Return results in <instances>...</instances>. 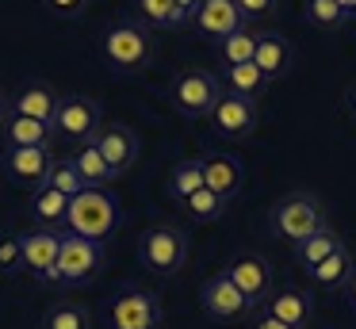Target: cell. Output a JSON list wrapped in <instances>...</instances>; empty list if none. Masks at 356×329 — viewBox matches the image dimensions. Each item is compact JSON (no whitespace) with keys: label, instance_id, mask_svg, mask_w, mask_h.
I'll list each match as a JSON object with an SVG mask.
<instances>
[{"label":"cell","instance_id":"cell-1","mask_svg":"<svg viewBox=\"0 0 356 329\" xmlns=\"http://www.w3.org/2000/svg\"><path fill=\"white\" fill-rule=\"evenodd\" d=\"M100 58L108 61V69L115 73H146L157 58V38L146 23L134 19H115L104 27L100 35Z\"/></svg>","mask_w":356,"mask_h":329},{"label":"cell","instance_id":"cell-2","mask_svg":"<svg viewBox=\"0 0 356 329\" xmlns=\"http://www.w3.org/2000/svg\"><path fill=\"white\" fill-rule=\"evenodd\" d=\"M325 226H330L325 203L314 191H287V195H280L268 211V230L287 245V249H295L299 241H307L310 234H318V230H325Z\"/></svg>","mask_w":356,"mask_h":329},{"label":"cell","instance_id":"cell-3","mask_svg":"<svg viewBox=\"0 0 356 329\" xmlns=\"http://www.w3.org/2000/svg\"><path fill=\"white\" fill-rule=\"evenodd\" d=\"M134 252H138V264L149 275L169 280V275L184 272L188 264V237L177 222H149L134 241Z\"/></svg>","mask_w":356,"mask_h":329},{"label":"cell","instance_id":"cell-4","mask_svg":"<svg viewBox=\"0 0 356 329\" xmlns=\"http://www.w3.org/2000/svg\"><path fill=\"white\" fill-rule=\"evenodd\" d=\"M165 96H169L172 111L184 115V119H207V111L215 107V99L222 96V84H218V73H211V69L184 65V69L172 73Z\"/></svg>","mask_w":356,"mask_h":329},{"label":"cell","instance_id":"cell-5","mask_svg":"<svg viewBox=\"0 0 356 329\" xmlns=\"http://www.w3.org/2000/svg\"><path fill=\"white\" fill-rule=\"evenodd\" d=\"M115 218H119V207H115V199H111L104 188H85L81 195L70 199V211H65V226H70V234L88 237V241H100V245L111 237Z\"/></svg>","mask_w":356,"mask_h":329},{"label":"cell","instance_id":"cell-6","mask_svg":"<svg viewBox=\"0 0 356 329\" xmlns=\"http://www.w3.org/2000/svg\"><path fill=\"white\" fill-rule=\"evenodd\" d=\"M104 260H108V252H104L100 241H88V237H77V234H62L54 283H62V287H85V283H92L104 272Z\"/></svg>","mask_w":356,"mask_h":329},{"label":"cell","instance_id":"cell-7","mask_svg":"<svg viewBox=\"0 0 356 329\" xmlns=\"http://www.w3.org/2000/svg\"><path fill=\"white\" fill-rule=\"evenodd\" d=\"M200 306H203V314H207V321H215V326H249V318H253V310H257V306L234 287V280L222 268H218L211 280H203Z\"/></svg>","mask_w":356,"mask_h":329},{"label":"cell","instance_id":"cell-8","mask_svg":"<svg viewBox=\"0 0 356 329\" xmlns=\"http://www.w3.org/2000/svg\"><path fill=\"white\" fill-rule=\"evenodd\" d=\"M104 127V107L92 96H62V107L54 115V138L70 145H88Z\"/></svg>","mask_w":356,"mask_h":329},{"label":"cell","instance_id":"cell-9","mask_svg":"<svg viewBox=\"0 0 356 329\" xmlns=\"http://www.w3.org/2000/svg\"><path fill=\"white\" fill-rule=\"evenodd\" d=\"M111 329H161V295L149 287H127L108 303Z\"/></svg>","mask_w":356,"mask_h":329},{"label":"cell","instance_id":"cell-10","mask_svg":"<svg viewBox=\"0 0 356 329\" xmlns=\"http://www.w3.org/2000/svg\"><path fill=\"white\" fill-rule=\"evenodd\" d=\"M207 122L218 138L226 142H245V138L257 134V122H261V107L245 96H234V92H222L215 99V107L207 111Z\"/></svg>","mask_w":356,"mask_h":329},{"label":"cell","instance_id":"cell-11","mask_svg":"<svg viewBox=\"0 0 356 329\" xmlns=\"http://www.w3.org/2000/svg\"><path fill=\"white\" fill-rule=\"evenodd\" d=\"M222 272L230 275L234 287H238L257 310H261V306L268 303V295L276 291V272H272L268 257H261V252H238L234 260H226Z\"/></svg>","mask_w":356,"mask_h":329},{"label":"cell","instance_id":"cell-12","mask_svg":"<svg viewBox=\"0 0 356 329\" xmlns=\"http://www.w3.org/2000/svg\"><path fill=\"white\" fill-rule=\"evenodd\" d=\"M50 165H54V150H47V145H4V172L12 184L27 191L47 188Z\"/></svg>","mask_w":356,"mask_h":329},{"label":"cell","instance_id":"cell-13","mask_svg":"<svg viewBox=\"0 0 356 329\" xmlns=\"http://www.w3.org/2000/svg\"><path fill=\"white\" fill-rule=\"evenodd\" d=\"M58 249H62V234L50 226H31L19 234V252H24V272H31L39 283H54L58 268Z\"/></svg>","mask_w":356,"mask_h":329},{"label":"cell","instance_id":"cell-14","mask_svg":"<svg viewBox=\"0 0 356 329\" xmlns=\"http://www.w3.org/2000/svg\"><path fill=\"white\" fill-rule=\"evenodd\" d=\"M92 145L100 150V157L108 161V168L115 172V180L123 172H131L134 161H138V134L123 122H104L100 134L92 138Z\"/></svg>","mask_w":356,"mask_h":329},{"label":"cell","instance_id":"cell-15","mask_svg":"<svg viewBox=\"0 0 356 329\" xmlns=\"http://www.w3.org/2000/svg\"><path fill=\"white\" fill-rule=\"evenodd\" d=\"M188 27H195L203 38L218 42V38H226V35H234V31L245 27V15L238 12L234 0H200V8H195V15H192Z\"/></svg>","mask_w":356,"mask_h":329},{"label":"cell","instance_id":"cell-16","mask_svg":"<svg viewBox=\"0 0 356 329\" xmlns=\"http://www.w3.org/2000/svg\"><path fill=\"white\" fill-rule=\"evenodd\" d=\"M264 310H268L276 321L291 326V329H307V326H310V318H314V298H310V291H307V287L284 283V287H276V291L268 295Z\"/></svg>","mask_w":356,"mask_h":329},{"label":"cell","instance_id":"cell-17","mask_svg":"<svg viewBox=\"0 0 356 329\" xmlns=\"http://www.w3.org/2000/svg\"><path fill=\"white\" fill-rule=\"evenodd\" d=\"M58 107H62V92H58L54 84H47V81L24 84V88L8 99V111L27 115V119H39V122H47V127H54Z\"/></svg>","mask_w":356,"mask_h":329},{"label":"cell","instance_id":"cell-18","mask_svg":"<svg viewBox=\"0 0 356 329\" xmlns=\"http://www.w3.org/2000/svg\"><path fill=\"white\" fill-rule=\"evenodd\" d=\"M200 157H203V188L230 203L245 188V168H241V161L226 157V153H200Z\"/></svg>","mask_w":356,"mask_h":329},{"label":"cell","instance_id":"cell-19","mask_svg":"<svg viewBox=\"0 0 356 329\" xmlns=\"http://www.w3.org/2000/svg\"><path fill=\"white\" fill-rule=\"evenodd\" d=\"M253 65L261 69V73L268 77L272 84L284 81V77L291 73V65H295V46L287 42V38L280 35V31H261V35H257Z\"/></svg>","mask_w":356,"mask_h":329},{"label":"cell","instance_id":"cell-20","mask_svg":"<svg viewBox=\"0 0 356 329\" xmlns=\"http://www.w3.org/2000/svg\"><path fill=\"white\" fill-rule=\"evenodd\" d=\"M218 84H222V92L245 96V99H253V104L272 88V81L253 65V61H245V65H222V69H218Z\"/></svg>","mask_w":356,"mask_h":329},{"label":"cell","instance_id":"cell-21","mask_svg":"<svg viewBox=\"0 0 356 329\" xmlns=\"http://www.w3.org/2000/svg\"><path fill=\"white\" fill-rule=\"evenodd\" d=\"M353 272H356V257H353L348 245H341V249H333L322 264L310 268L307 275L314 280V287H322V291H345V283L353 280Z\"/></svg>","mask_w":356,"mask_h":329},{"label":"cell","instance_id":"cell-22","mask_svg":"<svg viewBox=\"0 0 356 329\" xmlns=\"http://www.w3.org/2000/svg\"><path fill=\"white\" fill-rule=\"evenodd\" d=\"M0 134H4V145H47V150H54V127L27 119V115H16V111L4 115Z\"/></svg>","mask_w":356,"mask_h":329},{"label":"cell","instance_id":"cell-23","mask_svg":"<svg viewBox=\"0 0 356 329\" xmlns=\"http://www.w3.org/2000/svg\"><path fill=\"white\" fill-rule=\"evenodd\" d=\"M341 245H345V237L341 234H333V226H325V230H318V234H310L307 241H299L291 249V257H295V264L299 268H314V264H322L325 257H330L333 249H341Z\"/></svg>","mask_w":356,"mask_h":329},{"label":"cell","instance_id":"cell-24","mask_svg":"<svg viewBox=\"0 0 356 329\" xmlns=\"http://www.w3.org/2000/svg\"><path fill=\"white\" fill-rule=\"evenodd\" d=\"M70 161H73V168L81 172L85 188H108V184L115 180V172L108 168V161L100 157V150H96L92 142H88V145H77Z\"/></svg>","mask_w":356,"mask_h":329},{"label":"cell","instance_id":"cell-25","mask_svg":"<svg viewBox=\"0 0 356 329\" xmlns=\"http://www.w3.org/2000/svg\"><path fill=\"white\" fill-rule=\"evenodd\" d=\"M169 195L177 199V203H184L188 195H195V191L203 188V157H180L177 165L169 168Z\"/></svg>","mask_w":356,"mask_h":329},{"label":"cell","instance_id":"cell-26","mask_svg":"<svg viewBox=\"0 0 356 329\" xmlns=\"http://www.w3.org/2000/svg\"><path fill=\"white\" fill-rule=\"evenodd\" d=\"M257 35H261V31L245 23L241 31L218 38V42H215L218 61H222V65H245V61H253V54H257Z\"/></svg>","mask_w":356,"mask_h":329},{"label":"cell","instance_id":"cell-27","mask_svg":"<svg viewBox=\"0 0 356 329\" xmlns=\"http://www.w3.org/2000/svg\"><path fill=\"white\" fill-rule=\"evenodd\" d=\"M65 211H70V199H65L62 191H54V188L31 191V218H35V226H50V230L62 226Z\"/></svg>","mask_w":356,"mask_h":329},{"label":"cell","instance_id":"cell-28","mask_svg":"<svg viewBox=\"0 0 356 329\" xmlns=\"http://www.w3.org/2000/svg\"><path fill=\"white\" fill-rule=\"evenodd\" d=\"M302 15L314 31H341L353 15L337 4V0H302Z\"/></svg>","mask_w":356,"mask_h":329},{"label":"cell","instance_id":"cell-29","mask_svg":"<svg viewBox=\"0 0 356 329\" xmlns=\"http://www.w3.org/2000/svg\"><path fill=\"white\" fill-rule=\"evenodd\" d=\"M180 211H184L192 222H203V226H207V222H218L226 214V199H218L215 191L200 188L195 195H188L184 203H180Z\"/></svg>","mask_w":356,"mask_h":329},{"label":"cell","instance_id":"cell-30","mask_svg":"<svg viewBox=\"0 0 356 329\" xmlns=\"http://www.w3.org/2000/svg\"><path fill=\"white\" fill-rule=\"evenodd\" d=\"M134 12H138V23H146L149 31H172V27H180L172 0H134Z\"/></svg>","mask_w":356,"mask_h":329},{"label":"cell","instance_id":"cell-31","mask_svg":"<svg viewBox=\"0 0 356 329\" xmlns=\"http://www.w3.org/2000/svg\"><path fill=\"white\" fill-rule=\"evenodd\" d=\"M42 329H92V318L77 303H58L42 314Z\"/></svg>","mask_w":356,"mask_h":329},{"label":"cell","instance_id":"cell-32","mask_svg":"<svg viewBox=\"0 0 356 329\" xmlns=\"http://www.w3.org/2000/svg\"><path fill=\"white\" fill-rule=\"evenodd\" d=\"M47 188H54V191H62L65 199H73V195H81V191H85V180H81V172L73 168L70 157H54L50 176H47Z\"/></svg>","mask_w":356,"mask_h":329},{"label":"cell","instance_id":"cell-33","mask_svg":"<svg viewBox=\"0 0 356 329\" xmlns=\"http://www.w3.org/2000/svg\"><path fill=\"white\" fill-rule=\"evenodd\" d=\"M24 252H19V234H0V272H19Z\"/></svg>","mask_w":356,"mask_h":329},{"label":"cell","instance_id":"cell-34","mask_svg":"<svg viewBox=\"0 0 356 329\" xmlns=\"http://www.w3.org/2000/svg\"><path fill=\"white\" fill-rule=\"evenodd\" d=\"M238 12L245 15V23H261V19H272L280 8V0H234Z\"/></svg>","mask_w":356,"mask_h":329},{"label":"cell","instance_id":"cell-35","mask_svg":"<svg viewBox=\"0 0 356 329\" xmlns=\"http://www.w3.org/2000/svg\"><path fill=\"white\" fill-rule=\"evenodd\" d=\"M47 4L50 15H58V19H77V15H85L88 0H42Z\"/></svg>","mask_w":356,"mask_h":329},{"label":"cell","instance_id":"cell-36","mask_svg":"<svg viewBox=\"0 0 356 329\" xmlns=\"http://www.w3.org/2000/svg\"><path fill=\"white\" fill-rule=\"evenodd\" d=\"M249 329H291V326L276 321V318H272V314L261 306V310H253V318H249Z\"/></svg>","mask_w":356,"mask_h":329},{"label":"cell","instance_id":"cell-37","mask_svg":"<svg viewBox=\"0 0 356 329\" xmlns=\"http://www.w3.org/2000/svg\"><path fill=\"white\" fill-rule=\"evenodd\" d=\"M172 8H177L180 27H188V23H192V15H195V8H200V0H172Z\"/></svg>","mask_w":356,"mask_h":329},{"label":"cell","instance_id":"cell-38","mask_svg":"<svg viewBox=\"0 0 356 329\" xmlns=\"http://www.w3.org/2000/svg\"><path fill=\"white\" fill-rule=\"evenodd\" d=\"M341 99H345V111H348V119L356 122V81H348V84H345V96H341Z\"/></svg>","mask_w":356,"mask_h":329},{"label":"cell","instance_id":"cell-39","mask_svg":"<svg viewBox=\"0 0 356 329\" xmlns=\"http://www.w3.org/2000/svg\"><path fill=\"white\" fill-rule=\"evenodd\" d=\"M341 295H345V298H348V306L356 310V272H353V280L345 283V291H341Z\"/></svg>","mask_w":356,"mask_h":329},{"label":"cell","instance_id":"cell-40","mask_svg":"<svg viewBox=\"0 0 356 329\" xmlns=\"http://www.w3.org/2000/svg\"><path fill=\"white\" fill-rule=\"evenodd\" d=\"M8 92H4V88H0V122H4V115H8Z\"/></svg>","mask_w":356,"mask_h":329},{"label":"cell","instance_id":"cell-41","mask_svg":"<svg viewBox=\"0 0 356 329\" xmlns=\"http://www.w3.org/2000/svg\"><path fill=\"white\" fill-rule=\"evenodd\" d=\"M337 4H341V8H345V12H348V15H356V0H337Z\"/></svg>","mask_w":356,"mask_h":329}]
</instances>
